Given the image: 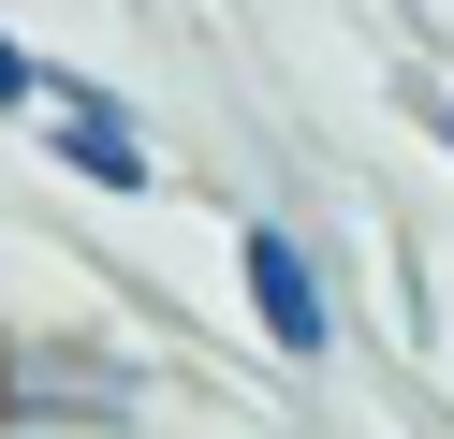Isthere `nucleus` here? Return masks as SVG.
Instances as JSON below:
<instances>
[{"label":"nucleus","instance_id":"nucleus-1","mask_svg":"<svg viewBox=\"0 0 454 439\" xmlns=\"http://www.w3.org/2000/svg\"><path fill=\"white\" fill-rule=\"evenodd\" d=\"M235 293H249V322H264L278 366H323V351H337V278H323V249H308L294 220H264V205L235 220Z\"/></svg>","mask_w":454,"mask_h":439},{"label":"nucleus","instance_id":"nucleus-2","mask_svg":"<svg viewBox=\"0 0 454 439\" xmlns=\"http://www.w3.org/2000/svg\"><path fill=\"white\" fill-rule=\"evenodd\" d=\"M44 410H74V425H132V366H103V351H44V337H0V425L30 439Z\"/></svg>","mask_w":454,"mask_h":439},{"label":"nucleus","instance_id":"nucleus-3","mask_svg":"<svg viewBox=\"0 0 454 439\" xmlns=\"http://www.w3.org/2000/svg\"><path fill=\"white\" fill-rule=\"evenodd\" d=\"M44 117H59V161L89 176L103 205H147V191H161V146L132 132V103H118V88H89V74H44Z\"/></svg>","mask_w":454,"mask_h":439},{"label":"nucleus","instance_id":"nucleus-4","mask_svg":"<svg viewBox=\"0 0 454 439\" xmlns=\"http://www.w3.org/2000/svg\"><path fill=\"white\" fill-rule=\"evenodd\" d=\"M30 103H44V59L15 44V29H0V117H30Z\"/></svg>","mask_w":454,"mask_h":439},{"label":"nucleus","instance_id":"nucleus-5","mask_svg":"<svg viewBox=\"0 0 454 439\" xmlns=\"http://www.w3.org/2000/svg\"><path fill=\"white\" fill-rule=\"evenodd\" d=\"M440 146H454V88H440Z\"/></svg>","mask_w":454,"mask_h":439},{"label":"nucleus","instance_id":"nucleus-6","mask_svg":"<svg viewBox=\"0 0 454 439\" xmlns=\"http://www.w3.org/2000/svg\"><path fill=\"white\" fill-rule=\"evenodd\" d=\"M0 439H15V425H0Z\"/></svg>","mask_w":454,"mask_h":439}]
</instances>
